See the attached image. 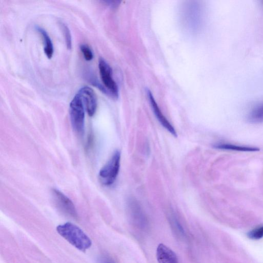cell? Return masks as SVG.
Instances as JSON below:
<instances>
[{"label":"cell","mask_w":263,"mask_h":263,"mask_svg":"<svg viewBox=\"0 0 263 263\" xmlns=\"http://www.w3.org/2000/svg\"><path fill=\"white\" fill-rule=\"evenodd\" d=\"M58 233L71 244L82 251H85L92 246L89 236L78 226L67 223L57 227Z\"/></svg>","instance_id":"1"},{"label":"cell","mask_w":263,"mask_h":263,"mask_svg":"<svg viewBox=\"0 0 263 263\" xmlns=\"http://www.w3.org/2000/svg\"><path fill=\"white\" fill-rule=\"evenodd\" d=\"M70 115L74 129L78 134L83 135L85 125L84 105L78 93L75 96L70 103Z\"/></svg>","instance_id":"2"},{"label":"cell","mask_w":263,"mask_h":263,"mask_svg":"<svg viewBox=\"0 0 263 263\" xmlns=\"http://www.w3.org/2000/svg\"><path fill=\"white\" fill-rule=\"evenodd\" d=\"M120 160V152L117 150L100 170L99 173V179L104 186H110L116 181L119 172Z\"/></svg>","instance_id":"3"},{"label":"cell","mask_w":263,"mask_h":263,"mask_svg":"<svg viewBox=\"0 0 263 263\" xmlns=\"http://www.w3.org/2000/svg\"><path fill=\"white\" fill-rule=\"evenodd\" d=\"M99 69L101 80L111 97L118 99L119 89L113 78L112 69L109 65L102 58L99 60Z\"/></svg>","instance_id":"4"},{"label":"cell","mask_w":263,"mask_h":263,"mask_svg":"<svg viewBox=\"0 0 263 263\" xmlns=\"http://www.w3.org/2000/svg\"><path fill=\"white\" fill-rule=\"evenodd\" d=\"M128 214L133 225L142 231H146L149 227V221L140 206L135 201L128 205Z\"/></svg>","instance_id":"5"},{"label":"cell","mask_w":263,"mask_h":263,"mask_svg":"<svg viewBox=\"0 0 263 263\" xmlns=\"http://www.w3.org/2000/svg\"><path fill=\"white\" fill-rule=\"evenodd\" d=\"M81 96L89 115L93 116L97 107V99L94 90L89 87H82L78 93Z\"/></svg>","instance_id":"6"},{"label":"cell","mask_w":263,"mask_h":263,"mask_svg":"<svg viewBox=\"0 0 263 263\" xmlns=\"http://www.w3.org/2000/svg\"><path fill=\"white\" fill-rule=\"evenodd\" d=\"M53 193L59 208L67 215L73 218L77 217V211L72 201L57 189H53Z\"/></svg>","instance_id":"7"},{"label":"cell","mask_w":263,"mask_h":263,"mask_svg":"<svg viewBox=\"0 0 263 263\" xmlns=\"http://www.w3.org/2000/svg\"><path fill=\"white\" fill-rule=\"evenodd\" d=\"M147 93L154 112L158 120L170 134L175 138H177L178 135L176 129L162 113L151 92L149 90L147 89Z\"/></svg>","instance_id":"8"},{"label":"cell","mask_w":263,"mask_h":263,"mask_svg":"<svg viewBox=\"0 0 263 263\" xmlns=\"http://www.w3.org/2000/svg\"><path fill=\"white\" fill-rule=\"evenodd\" d=\"M157 257L159 263H179L176 253L163 244H160L158 247Z\"/></svg>","instance_id":"9"},{"label":"cell","mask_w":263,"mask_h":263,"mask_svg":"<svg viewBox=\"0 0 263 263\" xmlns=\"http://www.w3.org/2000/svg\"><path fill=\"white\" fill-rule=\"evenodd\" d=\"M215 149L219 150H231L240 152H256L259 149L255 147L236 146L229 144L218 143L213 145Z\"/></svg>","instance_id":"10"},{"label":"cell","mask_w":263,"mask_h":263,"mask_svg":"<svg viewBox=\"0 0 263 263\" xmlns=\"http://www.w3.org/2000/svg\"><path fill=\"white\" fill-rule=\"evenodd\" d=\"M36 29L42 35L44 43V51L49 59H51L54 54V47L50 37L48 33L42 28L37 27Z\"/></svg>","instance_id":"11"},{"label":"cell","mask_w":263,"mask_h":263,"mask_svg":"<svg viewBox=\"0 0 263 263\" xmlns=\"http://www.w3.org/2000/svg\"><path fill=\"white\" fill-rule=\"evenodd\" d=\"M171 229L176 235L180 239H184L186 237V233L183 227L178 219L174 215L169 217Z\"/></svg>","instance_id":"12"},{"label":"cell","mask_w":263,"mask_h":263,"mask_svg":"<svg viewBox=\"0 0 263 263\" xmlns=\"http://www.w3.org/2000/svg\"><path fill=\"white\" fill-rule=\"evenodd\" d=\"M248 120L253 123L263 122V104L255 107L249 113Z\"/></svg>","instance_id":"13"},{"label":"cell","mask_w":263,"mask_h":263,"mask_svg":"<svg viewBox=\"0 0 263 263\" xmlns=\"http://www.w3.org/2000/svg\"><path fill=\"white\" fill-rule=\"evenodd\" d=\"M248 237L252 239H259L263 237V225L257 227L250 231L248 234Z\"/></svg>","instance_id":"14"},{"label":"cell","mask_w":263,"mask_h":263,"mask_svg":"<svg viewBox=\"0 0 263 263\" xmlns=\"http://www.w3.org/2000/svg\"><path fill=\"white\" fill-rule=\"evenodd\" d=\"M64 36L67 46L68 49L71 50L72 47V36L70 31L67 25L62 23L61 24Z\"/></svg>","instance_id":"15"},{"label":"cell","mask_w":263,"mask_h":263,"mask_svg":"<svg viewBox=\"0 0 263 263\" xmlns=\"http://www.w3.org/2000/svg\"><path fill=\"white\" fill-rule=\"evenodd\" d=\"M80 48L86 60L91 61L93 59V53L88 46L83 44L81 45Z\"/></svg>","instance_id":"16"},{"label":"cell","mask_w":263,"mask_h":263,"mask_svg":"<svg viewBox=\"0 0 263 263\" xmlns=\"http://www.w3.org/2000/svg\"><path fill=\"white\" fill-rule=\"evenodd\" d=\"M100 263H116L114 260L110 257L104 255L101 256L99 259Z\"/></svg>","instance_id":"17"}]
</instances>
